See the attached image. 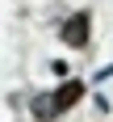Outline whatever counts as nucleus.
Returning <instances> with one entry per match:
<instances>
[{"label":"nucleus","instance_id":"nucleus-3","mask_svg":"<svg viewBox=\"0 0 113 122\" xmlns=\"http://www.w3.org/2000/svg\"><path fill=\"white\" fill-rule=\"evenodd\" d=\"M34 118H38V122H50V118H59V114H54V105H50V93L34 97Z\"/></svg>","mask_w":113,"mask_h":122},{"label":"nucleus","instance_id":"nucleus-6","mask_svg":"<svg viewBox=\"0 0 113 122\" xmlns=\"http://www.w3.org/2000/svg\"><path fill=\"white\" fill-rule=\"evenodd\" d=\"M92 110H100V114H105V110H109V97H105V93H96V97H92Z\"/></svg>","mask_w":113,"mask_h":122},{"label":"nucleus","instance_id":"nucleus-5","mask_svg":"<svg viewBox=\"0 0 113 122\" xmlns=\"http://www.w3.org/2000/svg\"><path fill=\"white\" fill-rule=\"evenodd\" d=\"M50 72H54V76H63V80H67V76H71V67H67V63H63V59H54V63H50Z\"/></svg>","mask_w":113,"mask_h":122},{"label":"nucleus","instance_id":"nucleus-4","mask_svg":"<svg viewBox=\"0 0 113 122\" xmlns=\"http://www.w3.org/2000/svg\"><path fill=\"white\" fill-rule=\"evenodd\" d=\"M105 80H113V63H105V67L92 72V84H105Z\"/></svg>","mask_w":113,"mask_h":122},{"label":"nucleus","instance_id":"nucleus-1","mask_svg":"<svg viewBox=\"0 0 113 122\" xmlns=\"http://www.w3.org/2000/svg\"><path fill=\"white\" fill-rule=\"evenodd\" d=\"M59 34H63V42H67L71 51H84L88 42H92V13H88V9H75L71 17L63 21Z\"/></svg>","mask_w":113,"mask_h":122},{"label":"nucleus","instance_id":"nucleus-2","mask_svg":"<svg viewBox=\"0 0 113 122\" xmlns=\"http://www.w3.org/2000/svg\"><path fill=\"white\" fill-rule=\"evenodd\" d=\"M80 97H84V80H67V84H59L50 93V105H54V114H67Z\"/></svg>","mask_w":113,"mask_h":122}]
</instances>
